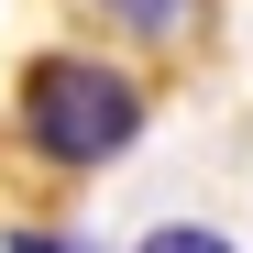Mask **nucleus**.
Returning <instances> with one entry per match:
<instances>
[{
	"label": "nucleus",
	"instance_id": "obj_1",
	"mask_svg": "<svg viewBox=\"0 0 253 253\" xmlns=\"http://www.w3.org/2000/svg\"><path fill=\"white\" fill-rule=\"evenodd\" d=\"M11 121H22V143L44 154V165H66V176H88V165H121L143 143V88H132V66H99V55H33L22 66V99H11Z\"/></svg>",
	"mask_w": 253,
	"mask_h": 253
},
{
	"label": "nucleus",
	"instance_id": "obj_2",
	"mask_svg": "<svg viewBox=\"0 0 253 253\" xmlns=\"http://www.w3.org/2000/svg\"><path fill=\"white\" fill-rule=\"evenodd\" d=\"M99 22H121V33H143V44H176V33L198 22V0H99Z\"/></svg>",
	"mask_w": 253,
	"mask_h": 253
},
{
	"label": "nucleus",
	"instance_id": "obj_3",
	"mask_svg": "<svg viewBox=\"0 0 253 253\" xmlns=\"http://www.w3.org/2000/svg\"><path fill=\"white\" fill-rule=\"evenodd\" d=\"M132 253H231V242L209 231V220H165V231H143Z\"/></svg>",
	"mask_w": 253,
	"mask_h": 253
},
{
	"label": "nucleus",
	"instance_id": "obj_4",
	"mask_svg": "<svg viewBox=\"0 0 253 253\" xmlns=\"http://www.w3.org/2000/svg\"><path fill=\"white\" fill-rule=\"evenodd\" d=\"M0 253H88L77 231H44V220H22V231H0Z\"/></svg>",
	"mask_w": 253,
	"mask_h": 253
}]
</instances>
